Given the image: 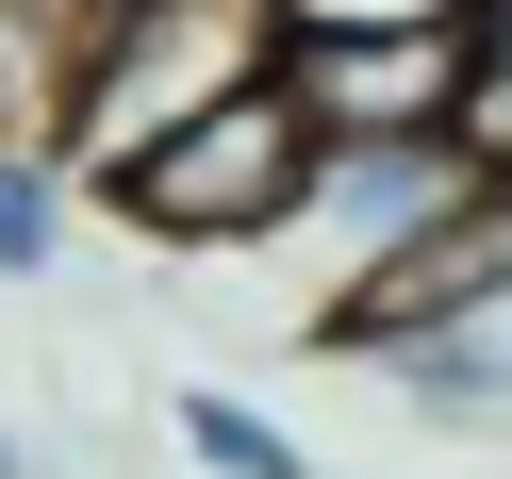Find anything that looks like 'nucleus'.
<instances>
[{
	"instance_id": "20e7f679",
	"label": "nucleus",
	"mask_w": 512,
	"mask_h": 479,
	"mask_svg": "<svg viewBox=\"0 0 512 479\" xmlns=\"http://www.w3.org/2000/svg\"><path fill=\"white\" fill-rule=\"evenodd\" d=\"M281 100L314 116V149L446 133V100H463V34H446V17H331V34H281Z\"/></svg>"
},
{
	"instance_id": "f03ea898",
	"label": "nucleus",
	"mask_w": 512,
	"mask_h": 479,
	"mask_svg": "<svg viewBox=\"0 0 512 479\" xmlns=\"http://www.w3.org/2000/svg\"><path fill=\"white\" fill-rule=\"evenodd\" d=\"M298 199H314V116L281 100V67L232 83V100H199L182 133H149L133 166L100 182V215L133 248H281Z\"/></svg>"
},
{
	"instance_id": "f257e3e1",
	"label": "nucleus",
	"mask_w": 512,
	"mask_h": 479,
	"mask_svg": "<svg viewBox=\"0 0 512 479\" xmlns=\"http://www.w3.org/2000/svg\"><path fill=\"white\" fill-rule=\"evenodd\" d=\"M281 67V0H83V67H67V133L50 166L100 199L149 133H182L199 100Z\"/></svg>"
},
{
	"instance_id": "0eeeda50",
	"label": "nucleus",
	"mask_w": 512,
	"mask_h": 479,
	"mask_svg": "<svg viewBox=\"0 0 512 479\" xmlns=\"http://www.w3.org/2000/svg\"><path fill=\"white\" fill-rule=\"evenodd\" d=\"M182 463H215V479H314V446L265 430L248 397H215V380H182Z\"/></svg>"
},
{
	"instance_id": "423d86ee",
	"label": "nucleus",
	"mask_w": 512,
	"mask_h": 479,
	"mask_svg": "<svg viewBox=\"0 0 512 479\" xmlns=\"http://www.w3.org/2000/svg\"><path fill=\"white\" fill-rule=\"evenodd\" d=\"M446 34H463V100H446V133L479 149V182H512V0H463Z\"/></svg>"
},
{
	"instance_id": "7ed1b4c3",
	"label": "nucleus",
	"mask_w": 512,
	"mask_h": 479,
	"mask_svg": "<svg viewBox=\"0 0 512 479\" xmlns=\"http://www.w3.org/2000/svg\"><path fill=\"white\" fill-rule=\"evenodd\" d=\"M496 199H512V182H479L463 133H364V149H314V199H298L281 248H314L331 298H347V281H380L397 248L463 232V215H496Z\"/></svg>"
},
{
	"instance_id": "1a4fd4ad",
	"label": "nucleus",
	"mask_w": 512,
	"mask_h": 479,
	"mask_svg": "<svg viewBox=\"0 0 512 479\" xmlns=\"http://www.w3.org/2000/svg\"><path fill=\"white\" fill-rule=\"evenodd\" d=\"M0 479H34V446H17V430H0Z\"/></svg>"
},
{
	"instance_id": "6e6552de",
	"label": "nucleus",
	"mask_w": 512,
	"mask_h": 479,
	"mask_svg": "<svg viewBox=\"0 0 512 479\" xmlns=\"http://www.w3.org/2000/svg\"><path fill=\"white\" fill-rule=\"evenodd\" d=\"M331 17H463V0H281V34H331Z\"/></svg>"
},
{
	"instance_id": "39448f33",
	"label": "nucleus",
	"mask_w": 512,
	"mask_h": 479,
	"mask_svg": "<svg viewBox=\"0 0 512 479\" xmlns=\"http://www.w3.org/2000/svg\"><path fill=\"white\" fill-rule=\"evenodd\" d=\"M380 380H397L430 430H512V265L463 281V298H446L413 347H380Z\"/></svg>"
}]
</instances>
